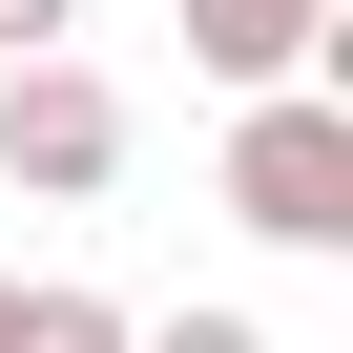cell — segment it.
I'll use <instances>...</instances> for the list:
<instances>
[{"instance_id":"3","label":"cell","mask_w":353,"mask_h":353,"mask_svg":"<svg viewBox=\"0 0 353 353\" xmlns=\"http://www.w3.org/2000/svg\"><path fill=\"white\" fill-rule=\"evenodd\" d=\"M312 42H332V0H188V63H208L229 104H270V83H312Z\"/></svg>"},{"instance_id":"5","label":"cell","mask_w":353,"mask_h":353,"mask_svg":"<svg viewBox=\"0 0 353 353\" xmlns=\"http://www.w3.org/2000/svg\"><path fill=\"white\" fill-rule=\"evenodd\" d=\"M125 353H270L250 312H166V332H125Z\"/></svg>"},{"instance_id":"1","label":"cell","mask_w":353,"mask_h":353,"mask_svg":"<svg viewBox=\"0 0 353 353\" xmlns=\"http://www.w3.org/2000/svg\"><path fill=\"white\" fill-rule=\"evenodd\" d=\"M229 208H250L270 250H353V104L270 83V104L229 125Z\"/></svg>"},{"instance_id":"6","label":"cell","mask_w":353,"mask_h":353,"mask_svg":"<svg viewBox=\"0 0 353 353\" xmlns=\"http://www.w3.org/2000/svg\"><path fill=\"white\" fill-rule=\"evenodd\" d=\"M42 42H83V0H0V63H42Z\"/></svg>"},{"instance_id":"4","label":"cell","mask_w":353,"mask_h":353,"mask_svg":"<svg viewBox=\"0 0 353 353\" xmlns=\"http://www.w3.org/2000/svg\"><path fill=\"white\" fill-rule=\"evenodd\" d=\"M145 312H104V291H0V353H125Z\"/></svg>"},{"instance_id":"2","label":"cell","mask_w":353,"mask_h":353,"mask_svg":"<svg viewBox=\"0 0 353 353\" xmlns=\"http://www.w3.org/2000/svg\"><path fill=\"white\" fill-rule=\"evenodd\" d=\"M0 188H42V208H104L125 188V83L104 63H0Z\"/></svg>"}]
</instances>
